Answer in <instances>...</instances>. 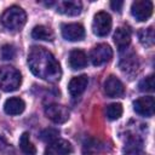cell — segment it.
I'll return each mask as SVG.
<instances>
[{
	"mask_svg": "<svg viewBox=\"0 0 155 155\" xmlns=\"http://www.w3.org/2000/svg\"><path fill=\"white\" fill-rule=\"evenodd\" d=\"M28 65L34 75L51 82L58 81L62 70L54 56L41 46H33L28 54Z\"/></svg>",
	"mask_w": 155,
	"mask_h": 155,
	"instance_id": "6da1fadb",
	"label": "cell"
},
{
	"mask_svg": "<svg viewBox=\"0 0 155 155\" xmlns=\"http://www.w3.org/2000/svg\"><path fill=\"white\" fill-rule=\"evenodd\" d=\"M1 24L8 29V30H19L27 21V15L25 12L19 7V6H11L4 11L1 15Z\"/></svg>",
	"mask_w": 155,
	"mask_h": 155,
	"instance_id": "7a4b0ae2",
	"label": "cell"
},
{
	"mask_svg": "<svg viewBox=\"0 0 155 155\" xmlns=\"http://www.w3.org/2000/svg\"><path fill=\"white\" fill-rule=\"evenodd\" d=\"M22 82L21 73L13 67L0 68V88L5 92L16 91Z\"/></svg>",
	"mask_w": 155,
	"mask_h": 155,
	"instance_id": "3957f363",
	"label": "cell"
},
{
	"mask_svg": "<svg viewBox=\"0 0 155 155\" xmlns=\"http://www.w3.org/2000/svg\"><path fill=\"white\" fill-rule=\"evenodd\" d=\"M111 29V17L109 13L101 11L97 12L93 17L92 30L97 36H105Z\"/></svg>",
	"mask_w": 155,
	"mask_h": 155,
	"instance_id": "277c9868",
	"label": "cell"
},
{
	"mask_svg": "<svg viewBox=\"0 0 155 155\" xmlns=\"http://www.w3.org/2000/svg\"><path fill=\"white\" fill-rule=\"evenodd\" d=\"M113 57V50L107 44H98L94 46L90 53V58L93 65L99 67L107 62H109Z\"/></svg>",
	"mask_w": 155,
	"mask_h": 155,
	"instance_id": "5b68a950",
	"label": "cell"
},
{
	"mask_svg": "<svg viewBox=\"0 0 155 155\" xmlns=\"http://www.w3.org/2000/svg\"><path fill=\"white\" fill-rule=\"evenodd\" d=\"M131 13L138 22L148 21L153 13V2L149 0H137L132 2Z\"/></svg>",
	"mask_w": 155,
	"mask_h": 155,
	"instance_id": "8992f818",
	"label": "cell"
},
{
	"mask_svg": "<svg viewBox=\"0 0 155 155\" xmlns=\"http://www.w3.org/2000/svg\"><path fill=\"white\" fill-rule=\"evenodd\" d=\"M45 115L54 124H63L69 119V110L61 104H48L45 107Z\"/></svg>",
	"mask_w": 155,
	"mask_h": 155,
	"instance_id": "52a82bcc",
	"label": "cell"
},
{
	"mask_svg": "<svg viewBox=\"0 0 155 155\" xmlns=\"http://www.w3.org/2000/svg\"><path fill=\"white\" fill-rule=\"evenodd\" d=\"M62 35L68 41H80L85 38V29L79 23H65L61 27Z\"/></svg>",
	"mask_w": 155,
	"mask_h": 155,
	"instance_id": "ba28073f",
	"label": "cell"
},
{
	"mask_svg": "<svg viewBox=\"0 0 155 155\" xmlns=\"http://www.w3.org/2000/svg\"><path fill=\"white\" fill-rule=\"evenodd\" d=\"M119 67H120L121 71L127 75L134 74L139 67V62H138L136 53L133 51H130V52H126L125 54H122L121 59L119 62Z\"/></svg>",
	"mask_w": 155,
	"mask_h": 155,
	"instance_id": "9c48e42d",
	"label": "cell"
},
{
	"mask_svg": "<svg viewBox=\"0 0 155 155\" xmlns=\"http://www.w3.org/2000/svg\"><path fill=\"white\" fill-rule=\"evenodd\" d=\"M104 92L108 97L116 98V97H121L125 93V87L124 84L116 76L110 75L104 81Z\"/></svg>",
	"mask_w": 155,
	"mask_h": 155,
	"instance_id": "30bf717a",
	"label": "cell"
},
{
	"mask_svg": "<svg viewBox=\"0 0 155 155\" xmlns=\"http://www.w3.org/2000/svg\"><path fill=\"white\" fill-rule=\"evenodd\" d=\"M154 97L148 96V97H140L133 102V109L137 114L142 116H153L154 114Z\"/></svg>",
	"mask_w": 155,
	"mask_h": 155,
	"instance_id": "8fae6325",
	"label": "cell"
},
{
	"mask_svg": "<svg viewBox=\"0 0 155 155\" xmlns=\"http://www.w3.org/2000/svg\"><path fill=\"white\" fill-rule=\"evenodd\" d=\"M71 151H73V147L68 140L56 139L46 147L45 155H69Z\"/></svg>",
	"mask_w": 155,
	"mask_h": 155,
	"instance_id": "7c38bea8",
	"label": "cell"
},
{
	"mask_svg": "<svg viewBox=\"0 0 155 155\" xmlns=\"http://www.w3.org/2000/svg\"><path fill=\"white\" fill-rule=\"evenodd\" d=\"M87 85H88L87 75H79V76H75V78H73L70 80V82L68 85V91H69L71 97L76 98L81 93H84V91L86 90Z\"/></svg>",
	"mask_w": 155,
	"mask_h": 155,
	"instance_id": "4fadbf2b",
	"label": "cell"
},
{
	"mask_svg": "<svg viewBox=\"0 0 155 155\" xmlns=\"http://www.w3.org/2000/svg\"><path fill=\"white\" fill-rule=\"evenodd\" d=\"M57 12L67 16H78L80 15L82 10V4L80 1H74V0H65V1H59L57 4Z\"/></svg>",
	"mask_w": 155,
	"mask_h": 155,
	"instance_id": "5bb4252c",
	"label": "cell"
},
{
	"mask_svg": "<svg viewBox=\"0 0 155 155\" xmlns=\"http://www.w3.org/2000/svg\"><path fill=\"white\" fill-rule=\"evenodd\" d=\"M114 42L120 50L127 48L131 42V30L128 27H119L114 33Z\"/></svg>",
	"mask_w": 155,
	"mask_h": 155,
	"instance_id": "9a60e30c",
	"label": "cell"
},
{
	"mask_svg": "<svg viewBox=\"0 0 155 155\" xmlns=\"http://www.w3.org/2000/svg\"><path fill=\"white\" fill-rule=\"evenodd\" d=\"M69 65L71 69L78 70L87 65V56L81 50H73L69 53Z\"/></svg>",
	"mask_w": 155,
	"mask_h": 155,
	"instance_id": "2e32d148",
	"label": "cell"
},
{
	"mask_svg": "<svg viewBox=\"0 0 155 155\" xmlns=\"http://www.w3.org/2000/svg\"><path fill=\"white\" fill-rule=\"evenodd\" d=\"M24 108H25V104H24L23 99L18 98V97L8 98L4 104V110L8 115H18V114L23 113Z\"/></svg>",
	"mask_w": 155,
	"mask_h": 155,
	"instance_id": "e0dca14e",
	"label": "cell"
},
{
	"mask_svg": "<svg viewBox=\"0 0 155 155\" xmlns=\"http://www.w3.org/2000/svg\"><path fill=\"white\" fill-rule=\"evenodd\" d=\"M31 38L36 40H44V41H52L53 40V33L45 25H36L31 30Z\"/></svg>",
	"mask_w": 155,
	"mask_h": 155,
	"instance_id": "ac0fdd59",
	"label": "cell"
},
{
	"mask_svg": "<svg viewBox=\"0 0 155 155\" xmlns=\"http://www.w3.org/2000/svg\"><path fill=\"white\" fill-rule=\"evenodd\" d=\"M138 38H139V41L143 46L145 47H150L154 45V41H155V34H154V28L153 27H149V28H144L142 30L138 31Z\"/></svg>",
	"mask_w": 155,
	"mask_h": 155,
	"instance_id": "d6986e66",
	"label": "cell"
},
{
	"mask_svg": "<svg viewBox=\"0 0 155 155\" xmlns=\"http://www.w3.org/2000/svg\"><path fill=\"white\" fill-rule=\"evenodd\" d=\"M19 148H21V150L25 155H35L36 154V149H35L34 144L30 142V138H29V133L28 132L22 133V136L19 138Z\"/></svg>",
	"mask_w": 155,
	"mask_h": 155,
	"instance_id": "ffe728a7",
	"label": "cell"
},
{
	"mask_svg": "<svg viewBox=\"0 0 155 155\" xmlns=\"http://www.w3.org/2000/svg\"><path fill=\"white\" fill-rule=\"evenodd\" d=\"M105 111L109 120H116L122 115V105L120 103H111L107 107Z\"/></svg>",
	"mask_w": 155,
	"mask_h": 155,
	"instance_id": "44dd1931",
	"label": "cell"
},
{
	"mask_svg": "<svg viewBox=\"0 0 155 155\" xmlns=\"http://www.w3.org/2000/svg\"><path fill=\"white\" fill-rule=\"evenodd\" d=\"M138 87L142 92H153L154 91V76L148 75L145 79L140 80L138 84Z\"/></svg>",
	"mask_w": 155,
	"mask_h": 155,
	"instance_id": "7402d4cb",
	"label": "cell"
},
{
	"mask_svg": "<svg viewBox=\"0 0 155 155\" xmlns=\"http://www.w3.org/2000/svg\"><path fill=\"white\" fill-rule=\"evenodd\" d=\"M59 134V132H58V130H56V128H45V130H42L41 131V133H40V138H41V140H44V142H53V140H56V138H57V136Z\"/></svg>",
	"mask_w": 155,
	"mask_h": 155,
	"instance_id": "603a6c76",
	"label": "cell"
},
{
	"mask_svg": "<svg viewBox=\"0 0 155 155\" xmlns=\"http://www.w3.org/2000/svg\"><path fill=\"white\" fill-rule=\"evenodd\" d=\"M16 54V48L13 47V45L6 44L1 47V57L4 59H12Z\"/></svg>",
	"mask_w": 155,
	"mask_h": 155,
	"instance_id": "cb8c5ba5",
	"label": "cell"
},
{
	"mask_svg": "<svg viewBox=\"0 0 155 155\" xmlns=\"http://www.w3.org/2000/svg\"><path fill=\"white\" fill-rule=\"evenodd\" d=\"M110 6H111V8H113L114 11L120 12L121 8H122V6H124V1H111V2H110Z\"/></svg>",
	"mask_w": 155,
	"mask_h": 155,
	"instance_id": "d4e9b609",
	"label": "cell"
}]
</instances>
